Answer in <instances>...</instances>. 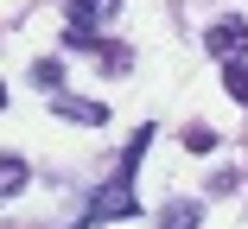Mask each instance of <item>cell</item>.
I'll return each instance as SVG.
<instances>
[{
  "label": "cell",
  "instance_id": "1",
  "mask_svg": "<svg viewBox=\"0 0 248 229\" xmlns=\"http://www.w3.org/2000/svg\"><path fill=\"white\" fill-rule=\"evenodd\" d=\"M146 147H153V127H140V134H134L127 159L115 166V178H108V185H102V191L89 198V210H83V216H77L70 229H95V223H115V216H134V210H140V204H134V172H140Z\"/></svg>",
  "mask_w": 248,
  "mask_h": 229
},
{
  "label": "cell",
  "instance_id": "2",
  "mask_svg": "<svg viewBox=\"0 0 248 229\" xmlns=\"http://www.w3.org/2000/svg\"><path fill=\"white\" fill-rule=\"evenodd\" d=\"M204 45H210L217 58H242V51H248V19H235V13L217 19V26L204 32Z\"/></svg>",
  "mask_w": 248,
  "mask_h": 229
},
{
  "label": "cell",
  "instance_id": "3",
  "mask_svg": "<svg viewBox=\"0 0 248 229\" xmlns=\"http://www.w3.org/2000/svg\"><path fill=\"white\" fill-rule=\"evenodd\" d=\"M51 108H58L64 121H83V127H102V121H108V108H102V102H83V96H64V89L51 96Z\"/></svg>",
  "mask_w": 248,
  "mask_h": 229
},
{
  "label": "cell",
  "instance_id": "4",
  "mask_svg": "<svg viewBox=\"0 0 248 229\" xmlns=\"http://www.w3.org/2000/svg\"><path fill=\"white\" fill-rule=\"evenodd\" d=\"M197 223H204V204H197V198H172L159 210V229H197Z\"/></svg>",
  "mask_w": 248,
  "mask_h": 229
},
{
  "label": "cell",
  "instance_id": "5",
  "mask_svg": "<svg viewBox=\"0 0 248 229\" xmlns=\"http://www.w3.org/2000/svg\"><path fill=\"white\" fill-rule=\"evenodd\" d=\"M26 185H32V166L19 153H0V198H19Z\"/></svg>",
  "mask_w": 248,
  "mask_h": 229
},
{
  "label": "cell",
  "instance_id": "6",
  "mask_svg": "<svg viewBox=\"0 0 248 229\" xmlns=\"http://www.w3.org/2000/svg\"><path fill=\"white\" fill-rule=\"evenodd\" d=\"M95 64H102L108 76H127L134 70V51H127V45H115V38H95V51H89Z\"/></svg>",
  "mask_w": 248,
  "mask_h": 229
},
{
  "label": "cell",
  "instance_id": "7",
  "mask_svg": "<svg viewBox=\"0 0 248 229\" xmlns=\"http://www.w3.org/2000/svg\"><path fill=\"white\" fill-rule=\"evenodd\" d=\"M32 83L45 89V96H58V83H64V64H58V58H38V64H32Z\"/></svg>",
  "mask_w": 248,
  "mask_h": 229
},
{
  "label": "cell",
  "instance_id": "8",
  "mask_svg": "<svg viewBox=\"0 0 248 229\" xmlns=\"http://www.w3.org/2000/svg\"><path fill=\"white\" fill-rule=\"evenodd\" d=\"M223 83H229L235 102H248V64H242V58H223Z\"/></svg>",
  "mask_w": 248,
  "mask_h": 229
},
{
  "label": "cell",
  "instance_id": "9",
  "mask_svg": "<svg viewBox=\"0 0 248 229\" xmlns=\"http://www.w3.org/2000/svg\"><path fill=\"white\" fill-rule=\"evenodd\" d=\"M185 147L191 153H217V127H185Z\"/></svg>",
  "mask_w": 248,
  "mask_h": 229
},
{
  "label": "cell",
  "instance_id": "10",
  "mask_svg": "<svg viewBox=\"0 0 248 229\" xmlns=\"http://www.w3.org/2000/svg\"><path fill=\"white\" fill-rule=\"evenodd\" d=\"M0 108H7V83H0Z\"/></svg>",
  "mask_w": 248,
  "mask_h": 229
}]
</instances>
